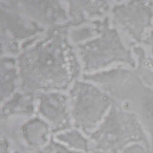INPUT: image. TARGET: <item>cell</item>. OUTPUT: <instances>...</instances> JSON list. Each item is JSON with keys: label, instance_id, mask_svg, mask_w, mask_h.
Masks as SVG:
<instances>
[{"label": "cell", "instance_id": "obj_1", "mask_svg": "<svg viewBox=\"0 0 153 153\" xmlns=\"http://www.w3.org/2000/svg\"><path fill=\"white\" fill-rule=\"evenodd\" d=\"M68 23L47 28L44 35L16 57L19 90L36 94L68 91L81 78L82 69L68 38Z\"/></svg>", "mask_w": 153, "mask_h": 153}, {"label": "cell", "instance_id": "obj_2", "mask_svg": "<svg viewBox=\"0 0 153 153\" xmlns=\"http://www.w3.org/2000/svg\"><path fill=\"white\" fill-rule=\"evenodd\" d=\"M83 74H91L113 65L136 66L131 51L124 44L118 30L108 25L97 37L75 47Z\"/></svg>", "mask_w": 153, "mask_h": 153}, {"label": "cell", "instance_id": "obj_3", "mask_svg": "<svg viewBox=\"0 0 153 153\" xmlns=\"http://www.w3.org/2000/svg\"><path fill=\"white\" fill-rule=\"evenodd\" d=\"M68 93L76 124L85 128L94 125L114 102L99 87L82 79L76 81Z\"/></svg>", "mask_w": 153, "mask_h": 153}, {"label": "cell", "instance_id": "obj_4", "mask_svg": "<svg viewBox=\"0 0 153 153\" xmlns=\"http://www.w3.org/2000/svg\"><path fill=\"white\" fill-rule=\"evenodd\" d=\"M109 18L113 27L140 42L152 25L153 1H114Z\"/></svg>", "mask_w": 153, "mask_h": 153}, {"label": "cell", "instance_id": "obj_5", "mask_svg": "<svg viewBox=\"0 0 153 153\" xmlns=\"http://www.w3.org/2000/svg\"><path fill=\"white\" fill-rule=\"evenodd\" d=\"M0 7L22 14L45 27L69 22L67 7L57 1H1Z\"/></svg>", "mask_w": 153, "mask_h": 153}, {"label": "cell", "instance_id": "obj_6", "mask_svg": "<svg viewBox=\"0 0 153 153\" xmlns=\"http://www.w3.org/2000/svg\"><path fill=\"white\" fill-rule=\"evenodd\" d=\"M1 30L5 32L21 44L42 36L45 27L16 12L0 7Z\"/></svg>", "mask_w": 153, "mask_h": 153}, {"label": "cell", "instance_id": "obj_7", "mask_svg": "<svg viewBox=\"0 0 153 153\" xmlns=\"http://www.w3.org/2000/svg\"><path fill=\"white\" fill-rule=\"evenodd\" d=\"M38 111L57 127L68 125L70 101L68 94L61 91L35 94Z\"/></svg>", "mask_w": 153, "mask_h": 153}, {"label": "cell", "instance_id": "obj_8", "mask_svg": "<svg viewBox=\"0 0 153 153\" xmlns=\"http://www.w3.org/2000/svg\"><path fill=\"white\" fill-rule=\"evenodd\" d=\"M65 2L67 4L68 24L69 26H76L108 16L114 1H68Z\"/></svg>", "mask_w": 153, "mask_h": 153}, {"label": "cell", "instance_id": "obj_9", "mask_svg": "<svg viewBox=\"0 0 153 153\" xmlns=\"http://www.w3.org/2000/svg\"><path fill=\"white\" fill-rule=\"evenodd\" d=\"M19 72L17 59L1 57V102L8 99L19 89Z\"/></svg>", "mask_w": 153, "mask_h": 153}, {"label": "cell", "instance_id": "obj_10", "mask_svg": "<svg viewBox=\"0 0 153 153\" xmlns=\"http://www.w3.org/2000/svg\"><path fill=\"white\" fill-rule=\"evenodd\" d=\"M111 24L109 16L90 21L76 26H69L68 38L75 47L89 41L100 35L104 29Z\"/></svg>", "mask_w": 153, "mask_h": 153}, {"label": "cell", "instance_id": "obj_11", "mask_svg": "<svg viewBox=\"0 0 153 153\" xmlns=\"http://www.w3.org/2000/svg\"><path fill=\"white\" fill-rule=\"evenodd\" d=\"M35 105V94L18 90L8 99L1 102V115L5 118L13 114H31Z\"/></svg>", "mask_w": 153, "mask_h": 153}, {"label": "cell", "instance_id": "obj_12", "mask_svg": "<svg viewBox=\"0 0 153 153\" xmlns=\"http://www.w3.org/2000/svg\"><path fill=\"white\" fill-rule=\"evenodd\" d=\"M133 52L137 57L136 73L146 84L153 87V60L145 53L140 46L133 47Z\"/></svg>", "mask_w": 153, "mask_h": 153}, {"label": "cell", "instance_id": "obj_13", "mask_svg": "<svg viewBox=\"0 0 153 153\" xmlns=\"http://www.w3.org/2000/svg\"><path fill=\"white\" fill-rule=\"evenodd\" d=\"M1 57H17L21 53L20 43L7 33L1 30Z\"/></svg>", "mask_w": 153, "mask_h": 153}, {"label": "cell", "instance_id": "obj_14", "mask_svg": "<svg viewBox=\"0 0 153 153\" xmlns=\"http://www.w3.org/2000/svg\"><path fill=\"white\" fill-rule=\"evenodd\" d=\"M143 42L145 44H146L151 47V51L153 53V31L150 32L149 35H148L143 39Z\"/></svg>", "mask_w": 153, "mask_h": 153}]
</instances>
